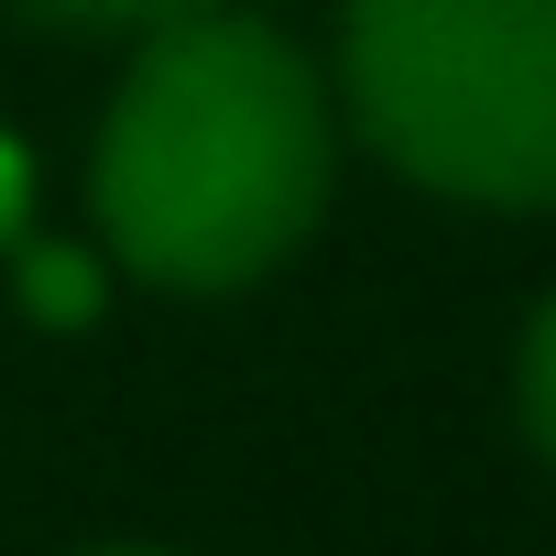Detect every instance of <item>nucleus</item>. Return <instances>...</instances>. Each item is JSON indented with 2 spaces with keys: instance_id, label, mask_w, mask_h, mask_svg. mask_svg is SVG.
I'll list each match as a JSON object with an SVG mask.
<instances>
[{
  "instance_id": "obj_1",
  "label": "nucleus",
  "mask_w": 556,
  "mask_h": 556,
  "mask_svg": "<svg viewBox=\"0 0 556 556\" xmlns=\"http://www.w3.org/2000/svg\"><path fill=\"white\" fill-rule=\"evenodd\" d=\"M328 207V99L317 66L251 23L197 12L142 34V66L99 131V229L142 285L229 295L273 273Z\"/></svg>"
},
{
  "instance_id": "obj_2",
  "label": "nucleus",
  "mask_w": 556,
  "mask_h": 556,
  "mask_svg": "<svg viewBox=\"0 0 556 556\" xmlns=\"http://www.w3.org/2000/svg\"><path fill=\"white\" fill-rule=\"evenodd\" d=\"M371 153L458 207H556V0H350Z\"/></svg>"
},
{
  "instance_id": "obj_3",
  "label": "nucleus",
  "mask_w": 556,
  "mask_h": 556,
  "mask_svg": "<svg viewBox=\"0 0 556 556\" xmlns=\"http://www.w3.org/2000/svg\"><path fill=\"white\" fill-rule=\"evenodd\" d=\"M197 12H218V0H23V23H45V34H164Z\"/></svg>"
},
{
  "instance_id": "obj_4",
  "label": "nucleus",
  "mask_w": 556,
  "mask_h": 556,
  "mask_svg": "<svg viewBox=\"0 0 556 556\" xmlns=\"http://www.w3.org/2000/svg\"><path fill=\"white\" fill-rule=\"evenodd\" d=\"M523 426H534V447L556 458V295H545V317H534V339H523Z\"/></svg>"
},
{
  "instance_id": "obj_5",
  "label": "nucleus",
  "mask_w": 556,
  "mask_h": 556,
  "mask_svg": "<svg viewBox=\"0 0 556 556\" xmlns=\"http://www.w3.org/2000/svg\"><path fill=\"white\" fill-rule=\"evenodd\" d=\"M23 295H34V317H88V306H99L88 273H77L66 251H23Z\"/></svg>"
},
{
  "instance_id": "obj_6",
  "label": "nucleus",
  "mask_w": 556,
  "mask_h": 556,
  "mask_svg": "<svg viewBox=\"0 0 556 556\" xmlns=\"http://www.w3.org/2000/svg\"><path fill=\"white\" fill-rule=\"evenodd\" d=\"M12 229H23V153L0 142V240H12Z\"/></svg>"
}]
</instances>
